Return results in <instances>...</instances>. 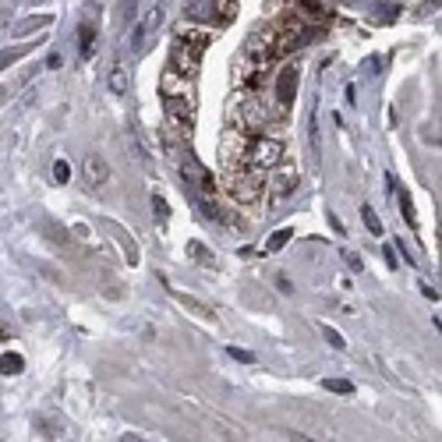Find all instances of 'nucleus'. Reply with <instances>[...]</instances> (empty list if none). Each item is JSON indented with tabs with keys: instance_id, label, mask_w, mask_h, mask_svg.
Returning a JSON list of instances; mask_svg holds the SVG:
<instances>
[{
	"instance_id": "18",
	"label": "nucleus",
	"mask_w": 442,
	"mask_h": 442,
	"mask_svg": "<svg viewBox=\"0 0 442 442\" xmlns=\"http://www.w3.org/2000/svg\"><path fill=\"white\" fill-rule=\"evenodd\" d=\"M53 174H57V181H68V177H71V166H68L64 159H57V163H53Z\"/></svg>"
},
{
	"instance_id": "17",
	"label": "nucleus",
	"mask_w": 442,
	"mask_h": 442,
	"mask_svg": "<svg viewBox=\"0 0 442 442\" xmlns=\"http://www.w3.org/2000/svg\"><path fill=\"white\" fill-rule=\"evenodd\" d=\"M322 336H326V340H329V343H333L336 350H347V340H343V336L336 333L333 326H322Z\"/></svg>"
},
{
	"instance_id": "8",
	"label": "nucleus",
	"mask_w": 442,
	"mask_h": 442,
	"mask_svg": "<svg viewBox=\"0 0 442 442\" xmlns=\"http://www.w3.org/2000/svg\"><path fill=\"white\" fill-rule=\"evenodd\" d=\"M170 298H174L181 308L192 311L195 319H202V322H216V311L209 308V304H202V301H195V298H187V294H181V290H170Z\"/></svg>"
},
{
	"instance_id": "2",
	"label": "nucleus",
	"mask_w": 442,
	"mask_h": 442,
	"mask_svg": "<svg viewBox=\"0 0 442 442\" xmlns=\"http://www.w3.org/2000/svg\"><path fill=\"white\" fill-rule=\"evenodd\" d=\"M181 177L187 181V187H195V192H209V187H213L205 166L192 156V149H181Z\"/></svg>"
},
{
	"instance_id": "12",
	"label": "nucleus",
	"mask_w": 442,
	"mask_h": 442,
	"mask_svg": "<svg viewBox=\"0 0 442 442\" xmlns=\"http://www.w3.org/2000/svg\"><path fill=\"white\" fill-rule=\"evenodd\" d=\"M187 255H192V259H198L202 265H213V262H216V255H213V251H209L205 244H198V241H192V244H187Z\"/></svg>"
},
{
	"instance_id": "16",
	"label": "nucleus",
	"mask_w": 442,
	"mask_h": 442,
	"mask_svg": "<svg viewBox=\"0 0 442 442\" xmlns=\"http://www.w3.org/2000/svg\"><path fill=\"white\" fill-rule=\"evenodd\" d=\"M322 386L329 393H354V386L347 382V378H322Z\"/></svg>"
},
{
	"instance_id": "20",
	"label": "nucleus",
	"mask_w": 442,
	"mask_h": 442,
	"mask_svg": "<svg viewBox=\"0 0 442 442\" xmlns=\"http://www.w3.org/2000/svg\"><path fill=\"white\" fill-rule=\"evenodd\" d=\"M290 442H315V439H308V435H301V432H290Z\"/></svg>"
},
{
	"instance_id": "4",
	"label": "nucleus",
	"mask_w": 442,
	"mask_h": 442,
	"mask_svg": "<svg viewBox=\"0 0 442 442\" xmlns=\"http://www.w3.org/2000/svg\"><path fill=\"white\" fill-rule=\"evenodd\" d=\"M159 18H163V11L153 8V11L135 25V32H131V50H135V53H145V47H149V36H153V29L159 25Z\"/></svg>"
},
{
	"instance_id": "14",
	"label": "nucleus",
	"mask_w": 442,
	"mask_h": 442,
	"mask_svg": "<svg viewBox=\"0 0 442 442\" xmlns=\"http://www.w3.org/2000/svg\"><path fill=\"white\" fill-rule=\"evenodd\" d=\"M290 237H294V230H290V226H283V230H276V234H272V237H269V244H265V251H280V248H283V244H287Z\"/></svg>"
},
{
	"instance_id": "10",
	"label": "nucleus",
	"mask_w": 442,
	"mask_h": 442,
	"mask_svg": "<svg viewBox=\"0 0 442 442\" xmlns=\"http://www.w3.org/2000/svg\"><path fill=\"white\" fill-rule=\"evenodd\" d=\"M110 92H117V96H124L128 92V86H131V78H128V71H124V64H114V71H110Z\"/></svg>"
},
{
	"instance_id": "9",
	"label": "nucleus",
	"mask_w": 442,
	"mask_h": 442,
	"mask_svg": "<svg viewBox=\"0 0 442 442\" xmlns=\"http://www.w3.org/2000/svg\"><path fill=\"white\" fill-rule=\"evenodd\" d=\"M103 226H107L110 234H114V241H117V244H120L124 251H128V262L135 265V262H138V248H135V241L128 237V230H124L120 223H114V220H107V223H103Z\"/></svg>"
},
{
	"instance_id": "19",
	"label": "nucleus",
	"mask_w": 442,
	"mask_h": 442,
	"mask_svg": "<svg viewBox=\"0 0 442 442\" xmlns=\"http://www.w3.org/2000/svg\"><path fill=\"white\" fill-rule=\"evenodd\" d=\"M230 357H237V361H255V354H248V350H237V347H230Z\"/></svg>"
},
{
	"instance_id": "5",
	"label": "nucleus",
	"mask_w": 442,
	"mask_h": 442,
	"mask_svg": "<svg viewBox=\"0 0 442 442\" xmlns=\"http://www.w3.org/2000/svg\"><path fill=\"white\" fill-rule=\"evenodd\" d=\"M81 166H86V181L92 187H103L110 181V163L103 159L99 153H86V159H81Z\"/></svg>"
},
{
	"instance_id": "1",
	"label": "nucleus",
	"mask_w": 442,
	"mask_h": 442,
	"mask_svg": "<svg viewBox=\"0 0 442 442\" xmlns=\"http://www.w3.org/2000/svg\"><path fill=\"white\" fill-rule=\"evenodd\" d=\"M280 159H283V145L276 138H259V142H251V149H244L248 174H259V177H265V170L276 166Z\"/></svg>"
},
{
	"instance_id": "13",
	"label": "nucleus",
	"mask_w": 442,
	"mask_h": 442,
	"mask_svg": "<svg viewBox=\"0 0 442 442\" xmlns=\"http://www.w3.org/2000/svg\"><path fill=\"white\" fill-rule=\"evenodd\" d=\"M92 25H81L78 29V50H81V57H92Z\"/></svg>"
},
{
	"instance_id": "11",
	"label": "nucleus",
	"mask_w": 442,
	"mask_h": 442,
	"mask_svg": "<svg viewBox=\"0 0 442 442\" xmlns=\"http://www.w3.org/2000/svg\"><path fill=\"white\" fill-rule=\"evenodd\" d=\"M22 368H25V361L18 354H4V357H0V375H18Z\"/></svg>"
},
{
	"instance_id": "3",
	"label": "nucleus",
	"mask_w": 442,
	"mask_h": 442,
	"mask_svg": "<svg viewBox=\"0 0 442 442\" xmlns=\"http://www.w3.org/2000/svg\"><path fill=\"white\" fill-rule=\"evenodd\" d=\"M234 8L230 0H209V4H187V18H205V22H230L234 18Z\"/></svg>"
},
{
	"instance_id": "15",
	"label": "nucleus",
	"mask_w": 442,
	"mask_h": 442,
	"mask_svg": "<svg viewBox=\"0 0 442 442\" xmlns=\"http://www.w3.org/2000/svg\"><path fill=\"white\" fill-rule=\"evenodd\" d=\"M361 220H365V226L372 230V234H382V223H378V216H375V209H372V205H365V209H361Z\"/></svg>"
},
{
	"instance_id": "21",
	"label": "nucleus",
	"mask_w": 442,
	"mask_h": 442,
	"mask_svg": "<svg viewBox=\"0 0 442 442\" xmlns=\"http://www.w3.org/2000/svg\"><path fill=\"white\" fill-rule=\"evenodd\" d=\"M124 442H142L138 435H124Z\"/></svg>"
},
{
	"instance_id": "6",
	"label": "nucleus",
	"mask_w": 442,
	"mask_h": 442,
	"mask_svg": "<svg viewBox=\"0 0 442 442\" xmlns=\"http://www.w3.org/2000/svg\"><path fill=\"white\" fill-rule=\"evenodd\" d=\"M265 187H269V195H272V198L290 195L294 187H298V170H276L272 177H265Z\"/></svg>"
},
{
	"instance_id": "7",
	"label": "nucleus",
	"mask_w": 442,
	"mask_h": 442,
	"mask_svg": "<svg viewBox=\"0 0 442 442\" xmlns=\"http://www.w3.org/2000/svg\"><path fill=\"white\" fill-rule=\"evenodd\" d=\"M294 89H298V64H290L280 71V81H276V99H280V110L290 107V99H294Z\"/></svg>"
}]
</instances>
